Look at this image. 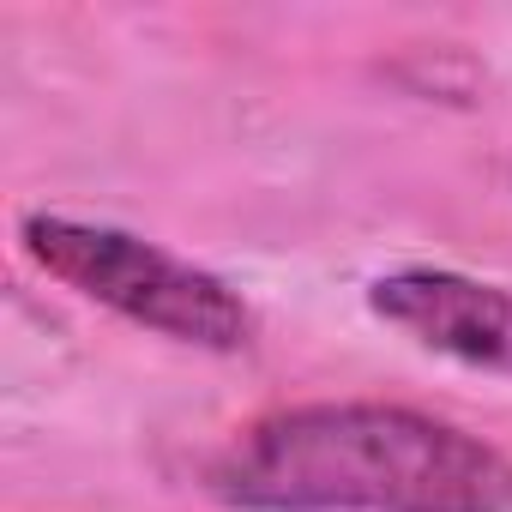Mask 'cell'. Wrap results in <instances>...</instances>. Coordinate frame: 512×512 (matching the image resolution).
Instances as JSON below:
<instances>
[{"label":"cell","mask_w":512,"mask_h":512,"mask_svg":"<svg viewBox=\"0 0 512 512\" xmlns=\"http://www.w3.org/2000/svg\"><path fill=\"white\" fill-rule=\"evenodd\" d=\"M205 488L235 512H512V458L410 404L320 398L235 428Z\"/></svg>","instance_id":"cell-1"},{"label":"cell","mask_w":512,"mask_h":512,"mask_svg":"<svg viewBox=\"0 0 512 512\" xmlns=\"http://www.w3.org/2000/svg\"><path fill=\"white\" fill-rule=\"evenodd\" d=\"M19 247L37 272L67 284L73 296L157 332L193 350H247L253 344V308L211 272H199L181 253L115 229V223H85L61 211H37L19 223Z\"/></svg>","instance_id":"cell-2"},{"label":"cell","mask_w":512,"mask_h":512,"mask_svg":"<svg viewBox=\"0 0 512 512\" xmlns=\"http://www.w3.org/2000/svg\"><path fill=\"white\" fill-rule=\"evenodd\" d=\"M368 308L404 338H416L422 350L512 374V290L506 284H482V278L440 272V266H410V272L374 278Z\"/></svg>","instance_id":"cell-3"}]
</instances>
